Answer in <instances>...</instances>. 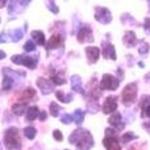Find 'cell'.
<instances>
[{
    "label": "cell",
    "instance_id": "cell-10",
    "mask_svg": "<svg viewBox=\"0 0 150 150\" xmlns=\"http://www.w3.org/2000/svg\"><path fill=\"white\" fill-rule=\"evenodd\" d=\"M24 33H25V28H17V29H13V30L4 32V34L7 37L9 36L8 42H17V41H20V40L24 37Z\"/></svg>",
    "mask_w": 150,
    "mask_h": 150
},
{
    "label": "cell",
    "instance_id": "cell-25",
    "mask_svg": "<svg viewBox=\"0 0 150 150\" xmlns=\"http://www.w3.org/2000/svg\"><path fill=\"white\" fill-rule=\"evenodd\" d=\"M55 95H57L58 100L63 101V103H70V101L73 100V95H71V93H67V95H65L62 91H57V93H55Z\"/></svg>",
    "mask_w": 150,
    "mask_h": 150
},
{
    "label": "cell",
    "instance_id": "cell-20",
    "mask_svg": "<svg viewBox=\"0 0 150 150\" xmlns=\"http://www.w3.org/2000/svg\"><path fill=\"white\" fill-rule=\"evenodd\" d=\"M38 116H40L38 108H37L36 105H34V107H29L28 111H26V120H28V121H32V120L37 119Z\"/></svg>",
    "mask_w": 150,
    "mask_h": 150
},
{
    "label": "cell",
    "instance_id": "cell-17",
    "mask_svg": "<svg viewBox=\"0 0 150 150\" xmlns=\"http://www.w3.org/2000/svg\"><path fill=\"white\" fill-rule=\"evenodd\" d=\"M122 42H124V45H127V46H129V47L134 46V45L137 44V37H136L134 32H127V33L124 34Z\"/></svg>",
    "mask_w": 150,
    "mask_h": 150
},
{
    "label": "cell",
    "instance_id": "cell-16",
    "mask_svg": "<svg viewBox=\"0 0 150 150\" xmlns=\"http://www.w3.org/2000/svg\"><path fill=\"white\" fill-rule=\"evenodd\" d=\"M109 124L112 125V127H115L116 129H120L121 130L122 128H124V122L121 121V115L119 113V112H115L113 115H112L111 117H109Z\"/></svg>",
    "mask_w": 150,
    "mask_h": 150
},
{
    "label": "cell",
    "instance_id": "cell-2",
    "mask_svg": "<svg viewBox=\"0 0 150 150\" xmlns=\"http://www.w3.org/2000/svg\"><path fill=\"white\" fill-rule=\"evenodd\" d=\"M4 145L8 150H20L21 140L17 128H8L4 133Z\"/></svg>",
    "mask_w": 150,
    "mask_h": 150
},
{
    "label": "cell",
    "instance_id": "cell-35",
    "mask_svg": "<svg viewBox=\"0 0 150 150\" xmlns=\"http://www.w3.org/2000/svg\"><path fill=\"white\" fill-rule=\"evenodd\" d=\"M142 116H146V117H149L150 119V105L145 107V108L142 109Z\"/></svg>",
    "mask_w": 150,
    "mask_h": 150
},
{
    "label": "cell",
    "instance_id": "cell-26",
    "mask_svg": "<svg viewBox=\"0 0 150 150\" xmlns=\"http://www.w3.org/2000/svg\"><path fill=\"white\" fill-rule=\"evenodd\" d=\"M74 121L76 122L78 125H80L83 122V120H84V112L82 111V109H76V111L74 112Z\"/></svg>",
    "mask_w": 150,
    "mask_h": 150
},
{
    "label": "cell",
    "instance_id": "cell-31",
    "mask_svg": "<svg viewBox=\"0 0 150 150\" xmlns=\"http://www.w3.org/2000/svg\"><path fill=\"white\" fill-rule=\"evenodd\" d=\"M61 121H62L63 124H70L71 121H74V117L71 116V115H67V113H66V115H63V116L61 117Z\"/></svg>",
    "mask_w": 150,
    "mask_h": 150
},
{
    "label": "cell",
    "instance_id": "cell-40",
    "mask_svg": "<svg viewBox=\"0 0 150 150\" xmlns=\"http://www.w3.org/2000/svg\"><path fill=\"white\" fill-rule=\"evenodd\" d=\"M0 150H1V144H0Z\"/></svg>",
    "mask_w": 150,
    "mask_h": 150
},
{
    "label": "cell",
    "instance_id": "cell-23",
    "mask_svg": "<svg viewBox=\"0 0 150 150\" xmlns=\"http://www.w3.org/2000/svg\"><path fill=\"white\" fill-rule=\"evenodd\" d=\"M25 109H26V104L23 103V101H21V103L15 104V105L12 107V112L15 115H17V116H21V115H24Z\"/></svg>",
    "mask_w": 150,
    "mask_h": 150
},
{
    "label": "cell",
    "instance_id": "cell-3",
    "mask_svg": "<svg viewBox=\"0 0 150 150\" xmlns=\"http://www.w3.org/2000/svg\"><path fill=\"white\" fill-rule=\"evenodd\" d=\"M121 98H122V103L125 105L132 104L137 98V84L136 83H129L128 86H125V88L122 90Z\"/></svg>",
    "mask_w": 150,
    "mask_h": 150
},
{
    "label": "cell",
    "instance_id": "cell-33",
    "mask_svg": "<svg viewBox=\"0 0 150 150\" xmlns=\"http://www.w3.org/2000/svg\"><path fill=\"white\" fill-rule=\"evenodd\" d=\"M47 8H49V9L52 11L53 13H58V12H59V9H58V7H57V5H55L53 1H49V3H47Z\"/></svg>",
    "mask_w": 150,
    "mask_h": 150
},
{
    "label": "cell",
    "instance_id": "cell-18",
    "mask_svg": "<svg viewBox=\"0 0 150 150\" xmlns=\"http://www.w3.org/2000/svg\"><path fill=\"white\" fill-rule=\"evenodd\" d=\"M71 88L80 93H84L82 90V80H80V76H78V75H73V76H71Z\"/></svg>",
    "mask_w": 150,
    "mask_h": 150
},
{
    "label": "cell",
    "instance_id": "cell-4",
    "mask_svg": "<svg viewBox=\"0 0 150 150\" xmlns=\"http://www.w3.org/2000/svg\"><path fill=\"white\" fill-rule=\"evenodd\" d=\"M12 62L16 65H24L28 69H34L37 67V63H38V58L34 57H26V55H13L12 57Z\"/></svg>",
    "mask_w": 150,
    "mask_h": 150
},
{
    "label": "cell",
    "instance_id": "cell-28",
    "mask_svg": "<svg viewBox=\"0 0 150 150\" xmlns=\"http://www.w3.org/2000/svg\"><path fill=\"white\" fill-rule=\"evenodd\" d=\"M136 138H137V136H136L134 133H132V132H128V133H125V134H122L121 141H122V142H129V141L136 140Z\"/></svg>",
    "mask_w": 150,
    "mask_h": 150
},
{
    "label": "cell",
    "instance_id": "cell-8",
    "mask_svg": "<svg viewBox=\"0 0 150 150\" xmlns=\"http://www.w3.org/2000/svg\"><path fill=\"white\" fill-rule=\"evenodd\" d=\"M78 41L80 44H84V42H92L93 37H92V30H91L90 26H83L79 32H78Z\"/></svg>",
    "mask_w": 150,
    "mask_h": 150
},
{
    "label": "cell",
    "instance_id": "cell-9",
    "mask_svg": "<svg viewBox=\"0 0 150 150\" xmlns=\"http://www.w3.org/2000/svg\"><path fill=\"white\" fill-rule=\"evenodd\" d=\"M103 145L107 150H121V146H120L116 136H107L103 140Z\"/></svg>",
    "mask_w": 150,
    "mask_h": 150
},
{
    "label": "cell",
    "instance_id": "cell-21",
    "mask_svg": "<svg viewBox=\"0 0 150 150\" xmlns=\"http://www.w3.org/2000/svg\"><path fill=\"white\" fill-rule=\"evenodd\" d=\"M32 37L38 45H41V46L45 45V34L41 30H33L32 32Z\"/></svg>",
    "mask_w": 150,
    "mask_h": 150
},
{
    "label": "cell",
    "instance_id": "cell-1",
    "mask_svg": "<svg viewBox=\"0 0 150 150\" xmlns=\"http://www.w3.org/2000/svg\"><path fill=\"white\" fill-rule=\"evenodd\" d=\"M70 144L76 146V150H90L93 146V138L88 130L76 129L69 137Z\"/></svg>",
    "mask_w": 150,
    "mask_h": 150
},
{
    "label": "cell",
    "instance_id": "cell-11",
    "mask_svg": "<svg viewBox=\"0 0 150 150\" xmlns=\"http://www.w3.org/2000/svg\"><path fill=\"white\" fill-rule=\"evenodd\" d=\"M37 86L41 88L44 95H49L50 92H53V88H54V84H53L52 80L44 79V78H38L37 79Z\"/></svg>",
    "mask_w": 150,
    "mask_h": 150
},
{
    "label": "cell",
    "instance_id": "cell-15",
    "mask_svg": "<svg viewBox=\"0 0 150 150\" xmlns=\"http://www.w3.org/2000/svg\"><path fill=\"white\" fill-rule=\"evenodd\" d=\"M103 55H104V58H107V59H112V61H115L116 59V52H115V47H113V45L112 44H105L104 42L103 44Z\"/></svg>",
    "mask_w": 150,
    "mask_h": 150
},
{
    "label": "cell",
    "instance_id": "cell-36",
    "mask_svg": "<svg viewBox=\"0 0 150 150\" xmlns=\"http://www.w3.org/2000/svg\"><path fill=\"white\" fill-rule=\"evenodd\" d=\"M144 26H145V30L150 33V17H146L145 18V25H144Z\"/></svg>",
    "mask_w": 150,
    "mask_h": 150
},
{
    "label": "cell",
    "instance_id": "cell-7",
    "mask_svg": "<svg viewBox=\"0 0 150 150\" xmlns=\"http://www.w3.org/2000/svg\"><path fill=\"white\" fill-rule=\"evenodd\" d=\"M3 74H4V79H3V90L4 91H9L11 87L13 86V83H15V73L13 71H11L9 69L4 67L3 69Z\"/></svg>",
    "mask_w": 150,
    "mask_h": 150
},
{
    "label": "cell",
    "instance_id": "cell-13",
    "mask_svg": "<svg viewBox=\"0 0 150 150\" xmlns=\"http://www.w3.org/2000/svg\"><path fill=\"white\" fill-rule=\"evenodd\" d=\"M99 54H100V50H99V47H95V46L86 47V55H87L88 63H91V65H92V63H95V62H98Z\"/></svg>",
    "mask_w": 150,
    "mask_h": 150
},
{
    "label": "cell",
    "instance_id": "cell-22",
    "mask_svg": "<svg viewBox=\"0 0 150 150\" xmlns=\"http://www.w3.org/2000/svg\"><path fill=\"white\" fill-rule=\"evenodd\" d=\"M34 96H36V90H33L32 87H28L26 90H24V92H23V95H21L20 100H23V103H24V101H28L29 99L34 98Z\"/></svg>",
    "mask_w": 150,
    "mask_h": 150
},
{
    "label": "cell",
    "instance_id": "cell-6",
    "mask_svg": "<svg viewBox=\"0 0 150 150\" xmlns=\"http://www.w3.org/2000/svg\"><path fill=\"white\" fill-rule=\"evenodd\" d=\"M95 18H96V21H99V23H101V24H108L112 21L111 12L104 7L95 8Z\"/></svg>",
    "mask_w": 150,
    "mask_h": 150
},
{
    "label": "cell",
    "instance_id": "cell-34",
    "mask_svg": "<svg viewBox=\"0 0 150 150\" xmlns=\"http://www.w3.org/2000/svg\"><path fill=\"white\" fill-rule=\"evenodd\" d=\"M53 137L55 138L57 141H62L63 140V136H62V133H61V130H54V133H53Z\"/></svg>",
    "mask_w": 150,
    "mask_h": 150
},
{
    "label": "cell",
    "instance_id": "cell-30",
    "mask_svg": "<svg viewBox=\"0 0 150 150\" xmlns=\"http://www.w3.org/2000/svg\"><path fill=\"white\" fill-rule=\"evenodd\" d=\"M140 105L142 109L145 108V107L150 105V96H142V99L140 100Z\"/></svg>",
    "mask_w": 150,
    "mask_h": 150
},
{
    "label": "cell",
    "instance_id": "cell-5",
    "mask_svg": "<svg viewBox=\"0 0 150 150\" xmlns=\"http://www.w3.org/2000/svg\"><path fill=\"white\" fill-rule=\"evenodd\" d=\"M120 84V80L119 78H115L113 75L111 74H104L103 75V79L100 82V90H116Z\"/></svg>",
    "mask_w": 150,
    "mask_h": 150
},
{
    "label": "cell",
    "instance_id": "cell-12",
    "mask_svg": "<svg viewBox=\"0 0 150 150\" xmlns=\"http://www.w3.org/2000/svg\"><path fill=\"white\" fill-rule=\"evenodd\" d=\"M117 108V98L116 96H109L105 99L103 104V112L104 113H112Z\"/></svg>",
    "mask_w": 150,
    "mask_h": 150
},
{
    "label": "cell",
    "instance_id": "cell-27",
    "mask_svg": "<svg viewBox=\"0 0 150 150\" xmlns=\"http://www.w3.org/2000/svg\"><path fill=\"white\" fill-rule=\"evenodd\" d=\"M59 111H62V108H61L57 103H52V104H50V115H52V116L57 117L58 115H59Z\"/></svg>",
    "mask_w": 150,
    "mask_h": 150
},
{
    "label": "cell",
    "instance_id": "cell-24",
    "mask_svg": "<svg viewBox=\"0 0 150 150\" xmlns=\"http://www.w3.org/2000/svg\"><path fill=\"white\" fill-rule=\"evenodd\" d=\"M36 134H37L36 128H33V127L24 128V136H25L26 138H29V140H33V138L36 137Z\"/></svg>",
    "mask_w": 150,
    "mask_h": 150
},
{
    "label": "cell",
    "instance_id": "cell-29",
    "mask_svg": "<svg viewBox=\"0 0 150 150\" xmlns=\"http://www.w3.org/2000/svg\"><path fill=\"white\" fill-rule=\"evenodd\" d=\"M36 49V44H34L33 41H28L26 42L25 45H24V50H25V52H33V50Z\"/></svg>",
    "mask_w": 150,
    "mask_h": 150
},
{
    "label": "cell",
    "instance_id": "cell-38",
    "mask_svg": "<svg viewBox=\"0 0 150 150\" xmlns=\"http://www.w3.org/2000/svg\"><path fill=\"white\" fill-rule=\"evenodd\" d=\"M3 58H5V53L3 50H0V59H3Z\"/></svg>",
    "mask_w": 150,
    "mask_h": 150
},
{
    "label": "cell",
    "instance_id": "cell-14",
    "mask_svg": "<svg viewBox=\"0 0 150 150\" xmlns=\"http://www.w3.org/2000/svg\"><path fill=\"white\" fill-rule=\"evenodd\" d=\"M63 45V37L61 34H54V36L50 37V40L46 44V49L52 50V49H57V47L62 46Z\"/></svg>",
    "mask_w": 150,
    "mask_h": 150
},
{
    "label": "cell",
    "instance_id": "cell-39",
    "mask_svg": "<svg viewBox=\"0 0 150 150\" xmlns=\"http://www.w3.org/2000/svg\"><path fill=\"white\" fill-rule=\"evenodd\" d=\"M4 4H5V1H0V8H1Z\"/></svg>",
    "mask_w": 150,
    "mask_h": 150
},
{
    "label": "cell",
    "instance_id": "cell-32",
    "mask_svg": "<svg viewBox=\"0 0 150 150\" xmlns=\"http://www.w3.org/2000/svg\"><path fill=\"white\" fill-rule=\"evenodd\" d=\"M138 52H140V54H146V53L149 52V44L148 42H142V45L140 46Z\"/></svg>",
    "mask_w": 150,
    "mask_h": 150
},
{
    "label": "cell",
    "instance_id": "cell-37",
    "mask_svg": "<svg viewBox=\"0 0 150 150\" xmlns=\"http://www.w3.org/2000/svg\"><path fill=\"white\" fill-rule=\"evenodd\" d=\"M46 116H47L46 112H41L38 117H40V120H41V121H45V120H46Z\"/></svg>",
    "mask_w": 150,
    "mask_h": 150
},
{
    "label": "cell",
    "instance_id": "cell-19",
    "mask_svg": "<svg viewBox=\"0 0 150 150\" xmlns=\"http://www.w3.org/2000/svg\"><path fill=\"white\" fill-rule=\"evenodd\" d=\"M50 78H52V82L54 86H61V84H65L66 83V79L62 76V74H58L57 71H52V74H50Z\"/></svg>",
    "mask_w": 150,
    "mask_h": 150
}]
</instances>
